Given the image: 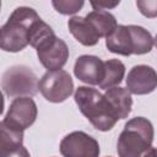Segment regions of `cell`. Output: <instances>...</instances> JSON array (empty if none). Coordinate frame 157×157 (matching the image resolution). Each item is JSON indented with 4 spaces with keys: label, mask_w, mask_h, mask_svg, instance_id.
<instances>
[{
    "label": "cell",
    "mask_w": 157,
    "mask_h": 157,
    "mask_svg": "<svg viewBox=\"0 0 157 157\" xmlns=\"http://www.w3.org/2000/svg\"><path fill=\"white\" fill-rule=\"evenodd\" d=\"M38 20H40V17L32 7H16L1 27L0 48L10 53H17L25 49L29 44L32 27Z\"/></svg>",
    "instance_id": "cell-2"
},
{
    "label": "cell",
    "mask_w": 157,
    "mask_h": 157,
    "mask_svg": "<svg viewBox=\"0 0 157 157\" xmlns=\"http://www.w3.org/2000/svg\"><path fill=\"white\" fill-rule=\"evenodd\" d=\"M85 17L91 22V25L94 27V29L97 31L101 38L102 37L107 38L118 27L115 17L105 10H93L88 12Z\"/></svg>",
    "instance_id": "cell-14"
},
{
    "label": "cell",
    "mask_w": 157,
    "mask_h": 157,
    "mask_svg": "<svg viewBox=\"0 0 157 157\" xmlns=\"http://www.w3.org/2000/svg\"><path fill=\"white\" fill-rule=\"evenodd\" d=\"M0 129H1V156L23 146L22 141H23V131L6 126L4 124H0Z\"/></svg>",
    "instance_id": "cell-16"
},
{
    "label": "cell",
    "mask_w": 157,
    "mask_h": 157,
    "mask_svg": "<svg viewBox=\"0 0 157 157\" xmlns=\"http://www.w3.org/2000/svg\"><path fill=\"white\" fill-rule=\"evenodd\" d=\"M125 65L118 59H109L104 61V76L99 87L103 90H109L117 87L124 78Z\"/></svg>",
    "instance_id": "cell-15"
},
{
    "label": "cell",
    "mask_w": 157,
    "mask_h": 157,
    "mask_svg": "<svg viewBox=\"0 0 157 157\" xmlns=\"http://www.w3.org/2000/svg\"><path fill=\"white\" fill-rule=\"evenodd\" d=\"M104 97L108 99V102L113 107L119 119L128 118V115L131 112L132 98H131L130 92L126 88H123L119 86L112 87L109 90H105Z\"/></svg>",
    "instance_id": "cell-13"
},
{
    "label": "cell",
    "mask_w": 157,
    "mask_h": 157,
    "mask_svg": "<svg viewBox=\"0 0 157 157\" xmlns=\"http://www.w3.org/2000/svg\"><path fill=\"white\" fill-rule=\"evenodd\" d=\"M153 43H155V45H156V48H157V34H156V37H155V39H153Z\"/></svg>",
    "instance_id": "cell-22"
},
{
    "label": "cell",
    "mask_w": 157,
    "mask_h": 157,
    "mask_svg": "<svg viewBox=\"0 0 157 157\" xmlns=\"http://www.w3.org/2000/svg\"><path fill=\"white\" fill-rule=\"evenodd\" d=\"M37 104L31 97H18L11 102L1 124L23 131L33 125L37 119Z\"/></svg>",
    "instance_id": "cell-7"
},
{
    "label": "cell",
    "mask_w": 157,
    "mask_h": 157,
    "mask_svg": "<svg viewBox=\"0 0 157 157\" xmlns=\"http://www.w3.org/2000/svg\"><path fill=\"white\" fill-rule=\"evenodd\" d=\"M83 1H76V0H70V1H52V5L54 6V9L61 13V15H72L75 12H77L78 10H81V7L83 6Z\"/></svg>",
    "instance_id": "cell-17"
},
{
    "label": "cell",
    "mask_w": 157,
    "mask_h": 157,
    "mask_svg": "<svg viewBox=\"0 0 157 157\" xmlns=\"http://www.w3.org/2000/svg\"><path fill=\"white\" fill-rule=\"evenodd\" d=\"M147 157H157V148H153V150L150 152V155H148Z\"/></svg>",
    "instance_id": "cell-21"
},
{
    "label": "cell",
    "mask_w": 157,
    "mask_h": 157,
    "mask_svg": "<svg viewBox=\"0 0 157 157\" xmlns=\"http://www.w3.org/2000/svg\"><path fill=\"white\" fill-rule=\"evenodd\" d=\"M126 88L132 94H148L157 88V72L148 65H135L126 77Z\"/></svg>",
    "instance_id": "cell-10"
},
{
    "label": "cell",
    "mask_w": 157,
    "mask_h": 157,
    "mask_svg": "<svg viewBox=\"0 0 157 157\" xmlns=\"http://www.w3.org/2000/svg\"><path fill=\"white\" fill-rule=\"evenodd\" d=\"M37 55L40 64L48 71L61 70L69 59V48L66 43L54 34L44 39L37 48Z\"/></svg>",
    "instance_id": "cell-9"
},
{
    "label": "cell",
    "mask_w": 157,
    "mask_h": 157,
    "mask_svg": "<svg viewBox=\"0 0 157 157\" xmlns=\"http://www.w3.org/2000/svg\"><path fill=\"white\" fill-rule=\"evenodd\" d=\"M105 47L109 52L124 56L131 54L142 55L151 52L153 38L151 33L141 26L118 25L114 32L105 38Z\"/></svg>",
    "instance_id": "cell-4"
},
{
    "label": "cell",
    "mask_w": 157,
    "mask_h": 157,
    "mask_svg": "<svg viewBox=\"0 0 157 157\" xmlns=\"http://www.w3.org/2000/svg\"><path fill=\"white\" fill-rule=\"evenodd\" d=\"M1 157H31V155H29V152L27 151L26 147L21 146L18 148H16V150H13V151H11V152L1 156Z\"/></svg>",
    "instance_id": "cell-20"
},
{
    "label": "cell",
    "mask_w": 157,
    "mask_h": 157,
    "mask_svg": "<svg viewBox=\"0 0 157 157\" xmlns=\"http://www.w3.org/2000/svg\"><path fill=\"white\" fill-rule=\"evenodd\" d=\"M107 157H110V156H107Z\"/></svg>",
    "instance_id": "cell-23"
},
{
    "label": "cell",
    "mask_w": 157,
    "mask_h": 157,
    "mask_svg": "<svg viewBox=\"0 0 157 157\" xmlns=\"http://www.w3.org/2000/svg\"><path fill=\"white\" fill-rule=\"evenodd\" d=\"M67 27L70 33L82 45L93 47L101 39L99 34L86 17H80V16L71 17L67 22Z\"/></svg>",
    "instance_id": "cell-12"
},
{
    "label": "cell",
    "mask_w": 157,
    "mask_h": 157,
    "mask_svg": "<svg viewBox=\"0 0 157 157\" xmlns=\"http://www.w3.org/2000/svg\"><path fill=\"white\" fill-rule=\"evenodd\" d=\"M120 1H114V2H107V1H98V2H94L92 1L91 2V6L93 7V10H108V9H113L115 6L119 5Z\"/></svg>",
    "instance_id": "cell-19"
},
{
    "label": "cell",
    "mask_w": 157,
    "mask_h": 157,
    "mask_svg": "<svg viewBox=\"0 0 157 157\" xmlns=\"http://www.w3.org/2000/svg\"><path fill=\"white\" fill-rule=\"evenodd\" d=\"M74 99L80 112L93 125V128L99 131L112 130L117 121L120 120L104 94L94 88L86 86L77 87Z\"/></svg>",
    "instance_id": "cell-1"
},
{
    "label": "cell",
    "mask_w": 157,
    "mask_h": 157,
    "mask_svg": "<svg viewBox=\"0 0 157 157\" xmlns=\"http://www.w3.org/2000/svg\"><path fill=\"white\" fill-rule=\"evenodd\" d=\"M136 6L145 17H157V0H137Z\"/></svg>",
    "instance_id": "cell-18"
},
{
    "label": "cell",
    "mask_w": 157,
    "mask_h": 157,
    "mask_svg": "<svg viewBox=\"0 0 157 157\" xmlns=\"http://www.w3.org/2000/svg\"><path fill=\"white\" fill-rule=\"evenodd\" d=\"M74 74L87 85L99 86L104 76V61L94 55H81L75 61Z\"/></svg>",
    "instance_id": "cell-11"
},
{
    "label": "cell",
    "mask_w": 157,
    "mask_h": 157,
    "mask_svg": "<svg viewBox=\"0 0 157 157\" xmlns=\"http://www.w3.org/2000/svg\"><path fill=\"white\" fill-rule=\"evenodd\" d=\"M1 87L9 98L32 97L39 90V81L28 66L15 65L2 72Z\"/></svg>",
    "instance_id": "cell-5"
},
{
    "label": "cell",
    "mask_w": 157,
    "mask_h": 157,
    "mask_svg": "<svg viewBox=\"0 0 157 157\" xmlns=\"http://www.w3.org/2000/svg\"><path fill=\"white\" fill-rule=\"evenodd\" d=\"M63 157H99V144L83 131H72L60 141Z\"/></svg>",
    "instance_id": "cell-8"
},
{
    "label": "cell",
    "mask_w": 157,
    "mask_h": 157,
    "mask_svg": "<svg viewBox=\"0 0 157 157\" xmlns=\"http://www.w3.org/2000/svg\"><path fill=\"white\" fill-rule=\"evenodd\" d=\"M153 125L148 119L144 117L130 119L117 142L119 157H147L153 150Z\"/></svg>",
    "instance_id": "cell-3"
},
{
    "label": "cell",
    "mask_w": 157,
    "mask_h": 157,
    "mask_svg": "<svg viewBox=\"0 0 157 157\" xmlns=\"http://www.w3.org/2000/svg\"><path fill=\"white\" fill-rule=\"evenodd\" d=\"M39 92L48 102H64L74 92L72 78L65 70L47 71L39 80Z\"/></svg>",
    "instance_id": "cell-6"
}]
</instances>
